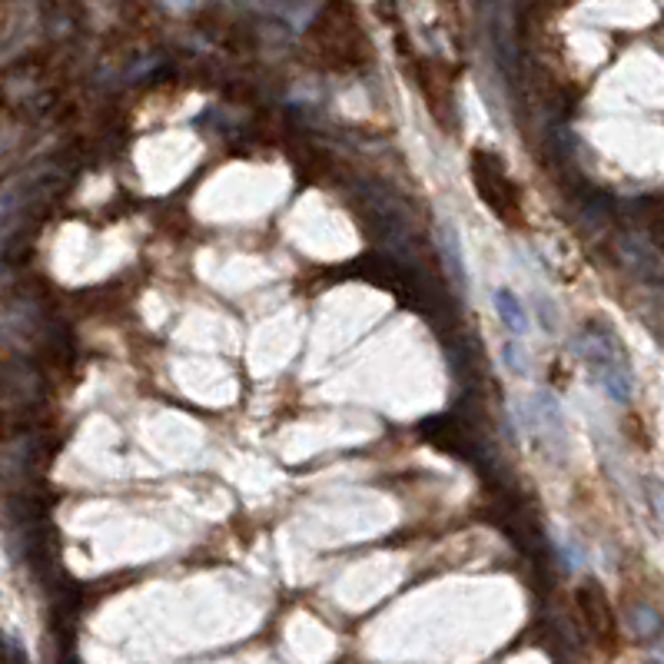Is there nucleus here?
Returning a JSON list of instances; mask_svg holds the SVG:
<instances>
[{
    "mask_svg": "<svg viewBox=\"0 0 664 664\" xmlns=\"http://www.w3.org/2000/svg\"><path fill=\"white\" fill-rule=\"evenodd\" d=\"M309 37L319 50V57L329 67L352 70L369 60V40L362 34L356 14L346 4H329L316 10L313 24H309Z\"/></svg>",
    "mask_w": 664,
    "mask_h": 664,
    "instance_id": "nucleus-2",
    "label": "nucleus"
},
{
    "mask_svg": "<svg viewBox=\"0 0 664 664\" xmlns=\"http://www.w3.org/2000/svg\"><path fill=\"white\" fill-rule=\"evenodd\" d=\"M435 243H439V256L445 263V273L452 276V283L459 286V293H465L469 286V269H465V256H462V243H459V230L452 223H439L435 230Z\"/></svg>",
    "mask_w": 664,
    "mask_h": 664,
    "instance_id": "nucleus-6",
    "label": "nucleus"
},
{
    "mask_svg": "<svg viewBox=\"0 0 664 664\" xmlns=\"http://www.w3.org/2000/svg\"><path fill=\"white\" fill-rule=\"evenodd\" d=\"M472 183L479 190V200L502 220L505 226L522 223V193L518 183L505 173L502 160L489 150L472 153Z\"/></svg>",
    "mask_w": 664,
    "mask_h": 664,
    "instance_id": "nucleus-3",
    "label": "nucleus"
},
{
    "mask_svg": "<svg viewBox=\"0 0 664 664\" xmlns=\"http://www.w3.org/2000/svg\"><path fill=\"white\" fill-rule=\"evenodd\" d=\"M578 352L585 359L591 379L605 389L608 399L631 402V396H635V369H631L628 349L615 329L591 319L578 332Z\"/></svg>",
    "mask_w": 664,
    "mask_h": 664,
    "instance_id": "nucleus-1",
    "label": "nucleus"
},
{
    "mask_svg": "<svg viewBox=\"0 0 664 664\" xmlns=\"http://www.w3.org/2000/svg\"><path fill=\"white\" fill-rule=\"evenodd\" d=\"M532 425L538 432L545 435V439H552L562 445L565 439V419H562V409H558V402L548 396V392H538V396L532 399Z\"/></svg>",
    "mask_w": 664,
    "mask_h": 664,
    "instance_id": "nucleus-7",
    "label": "nucleus"
},
{
    "mask_svg": "<svg viewBox=\"0 0 664 664\" xmlns=\"http://www.w3.org/2000/svg\"><path fill=\"white\" fill-rule=\"evenodd\" d=\"M422 435L435 445V449H442V452L455 455V459L472 462V465H479L482 472H489L492 455L485 452L482 435L475 432V425L465 419V415H455V412L432 415V419L422 422Z\"/></svg>",
    "mask_w": 664,
    "mask_h": 664,
    "instance_id": "nucleus-4",
    "label": "nucleus"
},
{
    "mask_svg": "<svg viewBox=\"0 0 664 664\" xmlns=\"http://www.w3.org/2000/svg\"><path fill=\"white\" fill-rule=\"evenodd\" d=\"M0 664H30L24 645L17 638L4 635V631H0Z\"/></svg>",
    "mask_w": 664,
    "mask_h": 664,
    "instance_id": "nucleus-9",
    "label": "nucleus"
},
{
    "mask_svg": "<svg viewBox=\"0 0 664 664\" xmlns=\"http://www.w3.org/2000/svg\"><path fill=\"white\" fill-rule=\"evenodd\" d=\"M495 313L498 319H502L505 329H512L515 336H522V332L528 329V313L522 306V299H518L512 289H495Z\"/></svg>",
    "mask_w": 664,
    "mask_h": 664,
    "instance_id": "nucleus-8",
    "label": "nucleus"
},
{
    "mask_svg": "<svg viewBox=\"0 0 664 664\" xmlns=\"http://www.w3.org/2000/svg\"><path fill=\"white\" fill-rule=\"evenodd\" d=\"M575 608H578L581 625H585V631H588V638L595 641L598 648L615 651L618 648V615H615V605H611L608 591L601 588L598 578L581 581L575 591Z\"/></svg>",
    "mask_w": 664,
    "mask_h": 664,
    "instance_id": "nucleus-5",
    "label": "nucleus"
}]
</instances>
